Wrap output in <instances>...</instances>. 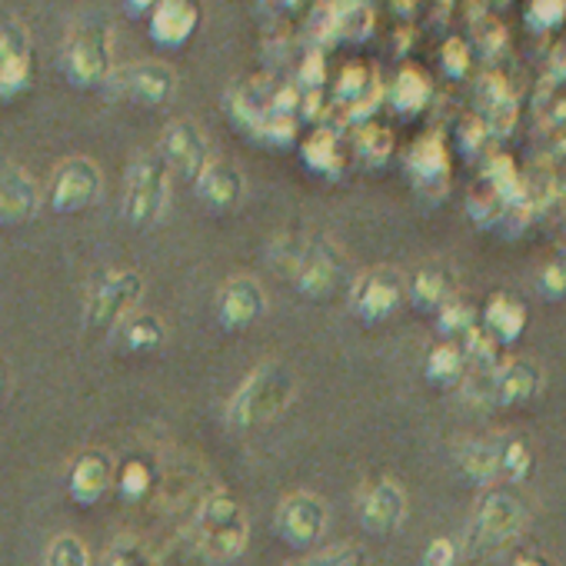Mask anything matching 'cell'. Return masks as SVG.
<instances>
[{
  "mask_svg": "<svg viewBox=\"0 0 566 566\" xmlns=\"http://www.w3.org/2000/svg\"><path fill=\"white\" fill-rule=\"evenodd\" d=\"M513 566H546L539 556H520V559H513Z\"/></svg>",
  "mask_w": 566,
  "mask_h": 566,
  "instance_id": "7dc6e473",
  "label": "cell"
},
{
  "mask_svg": "<svg viewBox=\"0 0 566 566\" xmlns=\"http://www.w3.org/2000/svg\"><path fill=\"white\" fill-rule=\"evenodd\" d=\"M407 301V276L394 266H374L367 270L350 291V307L364 324H384L390 321Z\"/></svg>",
  "mask_w": 566,
  "mask_h": 566,
  "instance_id": "30bf717a",
  "label": "cell"
},
{
  "mask_svg": "<svg viewBox=\"0 0 566 566\" xmlns=\"http://www.w3.org/2000/svg\"><path fill=\"white\" fill-rule=\"evenodd\" d=\"M270 256L311 301H331L347 280V263L331 240L280 237L270 243Z\"/></svg>",
  "mask_w": 566,
  "mask_h": 566,
  "instance_id": "6da1fadb",
  "label": "cell"
},
{
  "mask_svg": "<svg viewBox=\"0 0 566 566\" xmlns=\"http://www.w3.org/2000/svg\"><path fill=\"white\" fill-rule=\"evenodd\" d=\"M157 154L164 157V164L177 174H184L187 180H193L207 160H210V144L207 134L190 120V117H177L160 130V144Z\"/></svg>",
  "mask_w": 566,
  "mask_h": 566,
  "instance_id": "4fadbf2b",
  "label": "cell"
},
{
  "mask_svg": "<svg viewBox=\"0 0 566 566\" xmlns=\"http://www.w3.org/2000/svg\"><path fill=\"white\" fill-rule=\"evenodd\" d=\"M114 486H117V493H120L124 500H130V503L144 500V496L150 493V486H154V470H150V463L140 460V457L124 460V463L117 467V473H114Z\"/></svg>",
  "mask_w": 566,
  "mask_h": 566,
  "instance_id": "1f68e13d",
  "label": "cell"
},
{
  "mask_svg": "<svg viewBox=\"0 0 566 566\" xmlns=\"http://www.w3.org/2000/svg\"><path fill=\"white\" fill-rule=\"evenodd\" d=\"M304 167L321 177H340L347 170V140L334 127H314L301 144Z\"/></svg>",
  "mask_w": 566,
  "mask_h": 566,
  "instance_id": "603a6c76",
  "label": "cell"
},
{
  "mask_svg": "<svg viewBox=\"0 0 566 566\" xmlns=\"http://www.w3.org/2000/svg\"><path fill=\"white\" fill-rule=\"evenodd\" d=\"M114 457L104 453V450H84L71 470H67V496L77 503V506H94L101 503L111 486H114Z\"/></svg>",
  "mask_w": 566,
  "mask_h": 566,
  "instance_id": "2e32d148",
  "label": "cell"
},
{
  "mask_svg": "<svg viewBox=\"0 0 566 566\" xmlns=\"http://www.w3.org/2000/svg\"><path fill=\"white\" fill-rule=\"evenodd\" d=\"M0 394H4V377H0Z\"/></svg>",
  "mask_w": 566,
  "mask_h": 566,
  "instance_id": "c3c4849f",
  "label": "cell"
},
{
  "mask_svg": "<svg viewBox=\"0 0 566 566\" xmlns=\"http://www.w3.org/2000/svg\"><path fill=\"white\" fill-rule=\"evenodd\" d=\"M44 566H91V549L81 536L61 533L44 549Z\"/></svg>",
  "mask_w": 566,
  "mask_h": 566,
  "instance_id": "836d02e7",
  "label": "cell"
},
{
  "mask_svg": "<svg viewBox=\"0 0 566 566\" xmlns=\"http://www.w3.org/2000/svg\"><path fill=\"white\" fill-rule=\"evenodd\" d=\"M476 101H480V120L490 137H506L516 124V97L503 77H483L476 84Z\"/></svg>",
  "mask_w": 566,
  "mask_h": 566,
  "instance_id": "7402d4cb",
  "label": "cell"
},
{
  "mask_svg": "<svg viewBox=\"0 0 566 566\" xmlns=\"http://www.w3.org/2000/svg\"><path fill=\"white\" fill-rule=\"evenodd\" d=\"M114 340L124 354H157L167 344V327L160 324L157 314L147 311H134L117 331Z\"/></svg>",
  "mask_w": 566,
  "mask_h": 566,
  "instance_id": "484cf974",
  "label": "cell"
},
{
  "mask_svg": "<svg viewBox=\"0 0 566 566\" xmlns=\"http://www.w3.org/2000/svg\"><path fill=\"white\" fill-rule=\"evenodd\" d=\"M473 327H476V311L467 301H460V297L447 301L437 311V331H440V337H447V344H453V337L463 340Z\"/></svg>",
  "mask_w": 566,
  "mask_h": 566,
  "instance_id": "d6a6232c",
  "label": "cell"
},
{
  "mask_svg": "<svg viewBox=\"0 0 566 566\" xmlns=\"http://www.w3.org/2000/svg\"><path fill=\"white\" fill-rule=\"evenodd\" d=\"M430 97H433V84H430V77H427V74H420V71H413V67L400 71V74H397V81H394V84H390V91H387L390 107H394L397 114H403V117L420 114V111L430 104Z\"/></svg>",
  "mask_w": 566,
  "mask_h": 566,
  "instance_id": "f1b7e54d",
  "label": "cell"
},
{
  "mask_svg": "<svg viewBox=\"0 0 566 566\" xmlns=\"http://www.w3.org/2000/svg\"><path fill=\"white\" fill-rule=\"evenodd\" d=\"M480 327L500 344V347H513L523 331H526V307L510 297V294H493L483 307V317H480Z\"/></svg>",
  "mask_w": 566,
  "mask_h": 566,
  "instance_id": "cb8c5ba5",
  "label": "cell"
},
{
  "mask_svg": "<svg viewBox=\"0 0 566 566\" xmlns=\"http://www.w3.org/2000/svg\"><path fill=\"white\" fill-rule=\"evenodd\" d=\"M193 190H197L203 207H210L217 213H227V210H237L243 203L247 184H243V174L230 160H213L210 157L207 167L193 177Z\"/></svg>",
  "mask_w": 566,
  "mask_h": 566,
  "instance_id": "d6986e66",
  "label": "cell"
},
{
  "mask_svg": "<svg viewBox=\"0 0 566 566\" xmlns=\"http://www.w3.org/2000/svg\"><path fill=\"white\" fill-rule=\"evenodd\" d=\"M407 520V493L397 480H374L360 493V526L377 536H390Z\"/></svg>",
  "mask_w": 566,
  "mask_h": 566,
  "instance_id": "9a60e30c",
  "label": "cell"
},
{
  "mask_svg": "<svg viewBox=\"0 0 566 566\" xmlns=\"http://www.w3.org/2000/svg\"><path fill=\"white\" fill-rule=\"evenodd\" d=\"M294 566H367V553L354 543H334L327 549H317L311 556H304Z\"/></svg>",
  "mask_w": 566,
  "mask_h": 566,
  "instance_id": "e575fe53",
  "label": "cell"
},
{
  "mask_svg": "<svg viewBox=\"0 0 566 566\" xmlns=\"http://www.w3.org/2000/svg\"><path fill=\"white\" fill-rule=\"evenodd\" d=\"M566 81V44L549 57V67H546V84L549 87H556V84H563Z\"/></svg>",
  "mask_w": 566,
  "mask_h": 566,
  "instance_id": "bcb514c9",
  "label": "cell"
},
{
  "mask_svg": "<svg viewBox=\"0 0 566 566\" xmlns=\"http://www.w3.org/2000/svg\"><path fill=\"white\" fill-rule=\"evenodd\" d=\"M407 174L420 190H443L450 184V154L443 137L427 134L407 150Z\"/></svg>",
  "mask_w": 566,
  "mask_h": 566,
  "instance_id": "44dd1931",
  "label": "cell"
},
{
  "mask_svg": "<svg viewBox=\"0 0 566 566\" xmlns=\"http://www.w3.org/2000/svg\"><path fill=\"white\" fill-rule=\"evenodd\" d=\"M144 276L130 266H114L94 276L84 297V331L114 334L140 304Z\"/></svg>",
  "mask_w": 566,
  "mask_h": 566,
  "instance_id": "5b68a950",
  "label": "cell"
},
{
  "mask_svg": "<svg viewBox=\"0 0 566 566\" xmlns=\"http://www.w3.org/2000/svg\"><path fill=\"white\" fill-rule=\"evenodd\" d=\"M457 467L463 473V480L476 483V486H490L500 480V443L493 440H470L460 447L457 453Z\"/></svg>",
  "mask_w": 566,
  "mask_h": 566,
  "instance_id": "4316f807",
  "label": "cell"
},
{
  "mask_svg": "<svg viewBox=\"0 0 566 566\" xmlns=\"http://www.w3.org/2000/svg\"><path fill=\"white\" fill-rule=\"evenodd\" d=\"M377 28V14L364 0H347V4H331V31H327V48L331 44H364L370 41Z\"/></svg>",
  "mask_w": 566,
  "mask_h": 566,
  "instance_id": "d4e9b609",
  "label": "cell"
},
{
  "mask_svg": "<svg viewBox=\"0 0 566 566\" xmlns=\"http://www.w3.org/2000/svg\"><path fill=\"white\" fill-rule=\"evenodd\" d=\"M324 81H327L324 51L307 48V54H301V64H297V87H301V94H307V91H324Z\"/></svg>",
  "mask_w": 566,
  "mask_h": 566,
  "instance_id": "60d3db41",
  "label": "cell"
},
{
  "mask_svg": "<svg viewBox=\"0 0 566 566\" xmlns=\"http://www.w3.org/2000/svg\"><path fill=\"white\" fill-rule=\"evenodd\" d=\"M457 140H460V150H463L467 157H476V154L486 147L490 134H486V127H483L480 117H467V120L457 127Z\"/></svg>",
  "mask_w": 566,
  "mask_h": 566,
  "instance_id": "7bdbcfd3",
  "label": "cell"
},
{
  "mask_svg": "<svg viewBox=\"0 0 566 566\" xmlns=\"http://www.w3.org/2000/svg\"><path fill=\"white\" fill-rule=\"evenodd\" d=\"M526 526V503L513 490H486L470 520V549L496 553L510 546Z\"/></svg>",
  "mask_w": 566,
  "mask_h": 566,
  "instance_id": "52a82bcc",
  "label": "cell"
},
{
  "mask_svg": "<svg viewBox=\"0 0 566 566\" xmlns=\"http://www.w3.org/2000/svg\"><path fill=\"white\" fill-rule=\"evenodd\" d=\"M294 374L283 360L256 364L227 403V427L253 430L276 420L294 400Z\"/></svg>",
  "mask_w": 566,
  "mask_h": 566,
  "instance_id": "7a4b0ae2",
  "label": "cell"
},
{
  "mask_svg": "<svg viewBox=\"0 0 566 566\" xmlns=\"http://www.w3.org/2000/svg\"><path fill=\"white\" fill-rule=\"evenodd\" d=\"M543 387V374L533 360H510L503 367H496L493 384H490V397L496 407H526L530 400H536Z\"/></svg>",
  "mask_w": 566,
  "mask_h": 566,
  "instance_id": "ffe728a7",
  "label": "cell"
},
{
  "mask_svg": "<svg viewBox=\"0 0 566 566\" xmlns=\"http://www.w3.org/2000/svg\"><path fill=\"white\" fill-rule=\"evenodd\" d=\"M460 350H463L467 364H486V367H493V364H496V357H500V344H496V340H493L480 324L463 337Z\"/></svg>",
  "mask_w": 566,
  "mask_h": 566,
  "instance_id": "ab89813d",
  "label": "cell"
},
{
  "mask_svg": "<svg viewBox=\"0 0 566 566\" xmlns=\"http://www.w3.org/2000/svg\"><path fill=\"white\" fill-rule=\"evenodd\" d=\"M266 314V291L256 276H230L217 294V321L223 331H247Z\"/></svg>",
  "mask_w": 566,
  "mask_h": 566,
  "instance_id": "5bb4252c",
  "label": "cell"
},
{
  "mask_svg": "<svg viewBox=\"0 0 566 566\" xmlns=\"http://www.w3.org/2000/svg\"><path fill=\"white\" fill-rule=\"evenodd\" d=\"M407 301L423 311V314H437L447 301H453L450 294V276L440 266H423L413 273V280L407 283Z\"/></svg>",
  "mask_w": 566,
  "mask_h": 566,
  "instance_id": "83f0119b",
  "label": "cell"
},
{
  "mask_svg": "<svg viewBox=\"0 0 566 566\" xmlns=\"http://www.w3.org/2000/svg\"><path fill=\"white\" fill-rule=\"evenodd\" d=\"M34 41L21 21H0V101H14L31 87Z\"/></svg>",
  "mask_w": 566,
  "mask_h": 566,
  "instance_id": "7c38bea8",
  "label": "cell"
},
{
  "mask_svg": "<svg viewBox=\"0 0 566 566\" xmlns=\"http://www.w3.org/2000/svg\"><path fill=\"white\" fill-rule=\"evenodd\" d=\"M38 210H41V187L34 184V177L18 164L0 167V223L4 227L28 223L38 217Z\"/></svg>",
  "mask_w": 566,
  "mask_h": 566,
  "instance_id": "e0dca14e",
  "label": "cell"
},
{
  "mask_svg": "<svg viewBox=\"0 0 566 566\" xmlns=\"http://www.w3.org/2000/svg\"><path fill=\"white\" fill-rule=\"evenodd\" d=\"M423 374L440 390H450V387L463 384V377H467V357H463L460 344H447L443 340L440 347H433L427 354V360H423Z\"/></svg>",
  "mask_w": 566,
  "mask_h": 566,
  "instance_id": "f546056e",
  "label": "cell"
},
{
  "mask_svg": "<svg viewBox=\"0 0 566 566\" xmlns=\"http://www.w3.org/2000/svg\"><path fill=\"white\" fill-rule=\"evenodd\" d=\"M533 470V453L523 440H503L500 443V476L506 480H526Z\"/></svg>",
  "mask_w": 566,
  "mask_h": 566,
  "instance_id": "d590c367",
  "label": "cell"
},
{
  "mask_svg": "<svg viewBox=\"0 0 566 566\" xmlns=\"http://www.w3.org/2000/svg\"><path fill=\"white\" fill-rule=\"evenodd\" d=\"M473 41H476V48H480L486 57H493V54H500V51H503V44H506V31H503V24H496V21H483V24H476Z\"/></svg>",
  "mask_w": 566,
  "mask_h": 566,
  "instance_id": "f6af8a7d",
  "label": "cell"
},
{
  "mask_svg": "<svg viewBox=\"0 0 566 566\" xmlns=\"http://www.w3.org/2000/svg\"><path fill=\"white\" fill-rule=\"evenodd\" d=\"M523 21L530 24L533 34H546L566 21V0H536L523 11Z\"/></svg>",
  "mask_w": 566,
  "mask_h": 566,
  "instance_id": "8d00e7d4",
  "label": "cell"
},
{
  "mask_svg": "<svg viewBox=\"0 0 566 566\" xmlns=\"http://www.w3.org/2000/svg\"><path fill=\"white\" fill-rule=\"evenodd\" d=\"M193 539L203 556L230 563L250 543V520L230 493H210L193 513Z\"/></svg>",
  "mask_w": 566,
  "mask_h": 566,
  "instance_id": "3957f363",
  "label": "cell"
},
{
  "mask_svg": "<svg viewBox=\"0 0 566 566\" xmlns=\"http://www.w3.org/2000/svg\"><path fill=\"white\" fill-rule=\"evenodd\" d=\"M61 71L74 87L84 91L107 87L114 74V61H111V24L104 18H84L71 28L61 48Z\"/></svg>",
  "mask_w": 566,
  "mask_h": 566,
  "instance_id": "277c9868",
  "label": "cell"
},
{
  "mask_svg": "<svg viewBox=\"0 0 566 566\" xmlns=\"http://www.w3.org/2000/svg\"><path fill=\"white\" fill-rule=\"evenodd\" d=\"M470 64H473L470 44H467L463 38H450V41L443 44V51H440V67H443V74L453 77V81H460V77L470 74Z\"/></svg>",
  "mask_w": 566,
  "mask_h": 566,
  "instance_id": "b9f144b4",
  "label": "cell"
},
{
  "mask_svg": "<svg viewBox=\"0 0 566 566\" xmlns=\"http://www.w3.org/2000/svg\"><path fill=\"white\" fill-rule=\"evenodd\" d=\"M200 28V8L190 0H164V4L150 8V41L164 51H180Z\"/></svg>",
  "mask_w": 566,
  "mask_h": 566,
  "instance_id": "ac0fdd59",
  "label": "cell"
},
{
  "mask_svg": "<svg viewBox=\"0 0 566 566\" xmlns=\"http://www.w3.org/2000/svg\"><path fill=\"white\" fill-rule=\"evenodd\" d=\"M327 520H331L327 503L311 490H297L280 500V506L273 513V533L283 546L311 549L327 533Z\"/></svg>",
  "mask_w": 566,
  "mask_h": 566,
  "instance_id": "ba28073f",
  "label": "cell"
},
{
  "mask_svg": "<svg viewBox=\"0 0 566 566\" xmlns=\"http://www.w3.org/2000/svg\"><path fill=\"white\" fill-rule=\"evenodd\" d=\"M104 91L111 97H120L127 104L154 111V107H164L174 101L177 74H174V67H167L160 61H140V64H127V67L114 71Z\"/></svg>",
  "mask_w": 566,
  "mask_h": 566,
  "instance_id": "9c48e42d",
  "label": "cell"
},
{
  "mask_svg": "<svg viewBox=\"0 0 566 566\" xmlns=\"http://www.w3.org/2000/svg\"><path fill=\"white\" fill-rule=\"evenodd\" d=\"M104 566H157V559H154V553H150L140 539L124 536V539H117V543L107 549Z\"/></svg>",
  "mask_w": 566,
  "mask_h": 566,
  "instance_id": "f35d334b",
  "label": "cell"
},
{
  "mask_svg": "<svg viewBox=\"0 0 566 566\" xmlns=\"http://www.w3.org/2000/svg\"><path fill=\"white\" fill-rule=\"evenodd\" d=\"M167 203H170V167L157 150L137 154L124 177V200H120L124 220L134 230H150L154 223H160Z\"/></svg>",
  "mask_w": 566,
  "mask_h": 566,
  "instance_id": "8992f818",
  "label": "cell"
},
{
  "mask_svg": "<svg viewBox=\"0 0 566 566\" xmlns=\"http://www.w3.org/2000/svg\"><path fill=\"white\" fill-rule=\"evenodd\" d=\"M350 147H354V154H357L364 164L384 167V164L390 160V154H394V134H390L387 127H377V124L370 120V124H360V127L354 130Z\"/></svg>",
  "mask_w": 566,
  "mask_h": 566,
  "instance_id": "4dcf8cb0",
  "label": "cell"
},
{
  "mask_svg": "<svg viewBox=\"0 0 566 566\" xmlns=\"http://www.w3.org/2000/svg\"><path fill=\"white\" fill-rule=\"evenodd\" d=\"M104 193V174L91 157H71L64 160L48 187V203L57 213H81L94 207Z\"/></svg>",
  "mask_w": 566,
  "mask_h": 566,
  "instance_id": "8fae6325",
  "label": "cell"
},
{
  "mask_svg": "<svg viewBox=\"0 0 566 566\" xmlns=\"http://www.w3.org/2000/svg\"><path fill=\"white\" fill-rule=\"evenodd\" d=\"M536 294L546 301V304H563L566 301V256L559 260H549L539 276H536Z\"/></svg>",
  "mask_w": 566,
  "mask_h": 566,
  "instance_id": "74e56055",
  "label": "cell"
},
{
  "mask_svg": "<svg viewBox=\"0 0 566 566\" xmlns=\"http://www.w3.org/2000/svg\"><path fill=\"white\" fill-rule=\"evenodd\" d=\"M460 559V549L450 536H437L427 543L423 556H420V566H457Z\"/></svg>",
  "mask_w": 566,
  "mask_h": 566,
  "instance_id": "ee69618b",
  "label": "cell"
}]
</instances>
